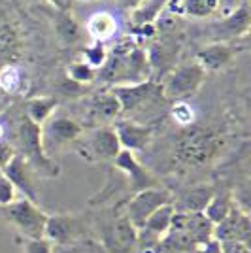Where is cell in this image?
Here are the masks:
<instances>
[{
	"label": "cell",
	"mask_w": 251,
	"mask_h": 253,
	"mask_svg": "<svg viewBox=\"0 0 251 253\" xmlns=\"http://www.w3.org/2000/svg\"><path fill=\"white\" fill-rule=\"evenodd\" d=\"M102 238L108 252L112 253H134L138 242V231L125 215H117L115 219L104 225Z\"/></svg>",
	"instance_id": "8fae6325"
},
{
	"label": "cell",
	"mask_w": 251,
	"mask_h": 253,
	"mask_svg": "<svg viewBox=\"0 0 251 253\" xmlns=\"http://www.w3.org/2000/svg\"><path fill=\"white\" fill-rule=\"evenodd\" d=\"M204 80H206V72L197 63L183 64L179 68H174L163 80V85H161L163 98L172 100V102L187 100L189 96L199 93Z\"/></svg>",
	"instance_id": "277c9868"
},
{
	"label": "cell",
	"mask_w": 251,
	"mask_h": 253,
	"mask_svg": "<svg viewBox=\"0 0 251 253\" xmlns=\"http://www.w3.org/2000/svg\"><path fill=\"white\" fill-rule=\"evenodd\" d=\"M114 167L125 174V178L128 179V189L132 195L138 191L161 187V181L138 161L134 153H130L126 149H121L117 153V157L114 159Z\"/></svg>",
	"instance_id": "30bf717a"
},
{
	"label": "cell",
	"mask_w": 251,
	"mask_h": 253,
	"mask_svg": "<svg viewBox=\"0 0 251 253\" xmlns=\"http://www.w3.org/2000/svg\"><path fill=\"white\" fill-rule=\"evenodd\" d=\"M110 91L115 95L121 106V116L125 114H132L144 106L153 104L159 100L163 93H161V85L153 80H147L142 84H130V85H114L110 87Z\"/></svg>",
	"instance_id": "ba28073f"
},
{
	"label": "cell",
	"mask_w": 251,
	"mask_h": 253,
	"mask_svg": "<svg viewBox=\"0 0 251 253\" xmlns=\"http://www.w3.org/2000/svg\"><path fill=\"white\" fill-rule=\"evenodd\" d=\"M121 117V106L115 95L108 89L91 98L89 104V119L93 123H110Z\"/></svg>",
	"instance_id": "e0dca14e"
},
{
	"label": "cell",
	"mask_w": 251,
	"mask_h": 253,
	"mask_svg": "<svg viewBox=\"0 0 251 253\" xmlns=\"http://www.w3.org/2000/svg\"><path fill=\"white\" fill-rule=\"evenodd\" d=\"M42 146L47 155L53 151H59L61 148L80 140L84 134V126L80 125L76 119L66 116H51L42 126Z\"/></svg>",
	"instance_id": "52a82bcc"
},
{
	"label": "cell",
	"mask_w": 251,
	"mask_h": 253,
	"mask_svg": "<svg viewBox=\"0 0 251 253\" xmlns=\"http://www.w3.org/2000/svg\"><path fill=\"white\" fill-rule=\"evenodd\" d=\"M170 114H172V119L176 121V125L183 126V128L195 125V108L189 104L187 100L176 102V104L172 106Z\"/></svg>",
	"instance_id": "f546056e"
},
{
	"label": "cell",
	"mask_w": 251,
	"mask_h": 253,
	"mask_svg": "<svg viewBox=\"0 0 251 253\" xmlns=\"http://www.w3.org/2000/svg\"><path fill=\"white\" fill-rule=\"evenodd\" d=\"M72 2H89V0H72Z\"/></svg>",
	"instance_id": "60d3db41"
},
{
	"label": "cell",
	"mask_w": 251,
	"mask_h": 253,
	"mask_svg": "<svg viewBox=\"0 0 251 253\" xmlns=\"http://www.w3.org/2000/svg\"><path fill=\"white\" fill-rule=\"evenodd\" d=\"M23 55V38L13 23H0V68L15 64Z\"/></svg>",
	"instance_id": "2e32d148"
},
{
	"label": "cell",
	"mask_w": 251,
	"mask_h": 253,
	"mask_svg": "<svg viewBox=\"0 0 251 253\" xmlns=\"http://www.w3.org/2000/svg\"><path fill=\"white\" fill-rule=\"evenodd\" d=\"M94 78H96V72L89 64H85L84 61H76L68 66V80L74 82L78 85H87V84H93Z\"/></svg>",
	"instance_id": "f1b7e54d"
},
{
	"label": "cell",
	"mask_w": 251,
	"mask_h": 253,
	"mask_svg": "<svg viewBox=\"0 0 251 253\" xmlns=\"http://www.w3.org/2000/svg\"><path fill=\"white\" fill-rule=\"evenodd\" d=\"M85 31L87 34L93 38V42L106 43L114 38L117 31H119V25H117V17H115L112 11H96L93 13L87 23H85Z\"/></svg>",
	"instance_id": "ac0fdd59"
},
{
	"label": "cell",
	"mask_w": 251,
	"mask_h": 253,
	"mask_svg": "<svg viewBox=\"0 0 251 253\" xmlns=\"http://www.w3.org/2000/svg\"><path fill=\"white\" fill-rule=\"evenodd\" d=\"M78 153L91 163H114L117 153L121 151L119 140L112 126H96L84 140H76Z\"/></svg>",
	"instance_id": "5b68a950"
},
{
	"label": "cell",
	"mask_w": 251,
	"mask_h": 253,
	"mask_svg": "<svg viewBox=\"0 0 251 253\" xmlns=\"http://www.w3.org/2000/svg\"><path fill=\"white\" fill-rule=\"evenodd\" d=\"M17 197V191L11 185V181L2 172H0V208L4 206H10L11 202H15Z\"/></svg>",
	"instance_id": "1f68e13d"
},
{
	"label": "cell",
	"mask_w": 251,
	"mask_h": 253,
	"mask_svg": "<svg viewBox=\"0 0 251 253\" xmlns=\"http://www.w3.org/2000/svg\"><path fill=\"white\" fill-rule=\"evenodd\" d=\"M183 15L193 17H208L217 10L219 0H179Z\"/></svg>",
	"instance_id": "4316f807"
},
{
	"label": "cell",
	"mask_w": 251,
	"mask_h": 253,
	"mask_svg": "<svg viewBox=\"0 0 251 253\" xmlns=\"http://www.w3.org/2000/svg\"><path fill=\"white\" fill-rule=\"evenodd\" d=\"M23 253H53V246L45 238L32 240V238H21Z\"/></svg>",
	"instance_id": "d6a6232c"
},
{
	"label": "cell",
	"mask_w": 251,
	"mask_h": 253,
	"mask_svg": "<svg viewBox=\"0 0 251 253\" xmlns=\"http://www.w3.org/2000/svg\"><path fill=\"white\" fill-rule=\"evenodd\" d=\"M223 148L225 136L219 130L191 125L179 134L174 148V157L179 165L185 167H206L219 157Z\"/></svg>",
	"instance_id": "6da1fadb"
},
{
	"label": "cell",
	"mask_w": 251,
	"mask_h": 253,
	"mask_svg": "<svg viewBox=\"0 0 251 253\" xmlns=\"http://www.w3.org/2000/svg\"><path fill=\"white\" fill-rule=\"evenodd\" d=\"M53 29L57 34V40L64 45H74L82 38V27L74 19L70 11H57L53 15Z\"/></svg>",
	"instance_id": "ffe728a7"
},
{
	"label": "cell",
	"mask_w": 251,
	"mask_h": 253,
	"mask_svg": "<svg viewBox=\"0 0 251 253\" xmlns=\"http://www.w3.org/2000/svg\"><path fill=\"white\" fill-rule=\"evenodd\" d=\"M174 211L176 210H174L172 204H167V206L159 208L157 211H153V213L147 217V221L144 223V227H142L140 231L147 232V234H153V236H157V238L167 236V232L170 231V227H172Z\"/></svg>",
	"instance_id": "7402d4cb"
},
{
	"label": "cell",
	"mask_w": 251,
	"mask_h": 253,
	"mask_svg": "<svg viewBox=\"0 0 251 253\" xmlns=\"http://www.w3.org/2000/svg\"><path fill=\"white\" fill-rule=\"evenodd\" d=\"M219 29L227 31V38L248 34V31H250V10H248V6L244 4L242 8H238L230 17H227L221 23Z\"/></svg>",
	"instance_id": "d4e9b609"
},
{
	"label": "cell",
	"mask_w": 251,
	"mask_h": 253,
	"mask_svg": "<svg viewBox=\"0 0 251 253\" xmlns=\"http://www.w3.org/2000/svg\"><path fill=\"white\" fill-rule=\"evenodd\" d=\"M108 55H110V53L106 51L104 43L93 42L89 47H85L84 59H82V61H84L85 64H89L94 72H98L106 64V61H108Z\"/></svg>",
	"instance_id": "83f0119b"
},
{
	"label": "cell",
	"mask_w": 251,
	"mask_h": 253,
	"mask_svg": "<svg viewBox=\"0 0 251 253\" xmlns=\"http://www.w3.org/2000/svg\"><path fill=\"white\" fill-rule=\"evenodd\" d=\"M172 202H174V195L163 187L138 191L130 197V201L126 202L123 215L134 225L136 231H140L153 211H157L159 208L172 204Z\"/></svg>",
	"instance_id": "8992f818"
},
{
	"label": "cell",
	"mask_w": 251,
	"mask_h": 253,
	"mask_svg": "<svg viewBox=\"0 0 251 253\" xmlns=\"http://www.w3.org/2000/svg\"><path fill=\"white\" fill-rule=\"evenodd\" d=\"M57 106H59V98L57 96H36V98L27 100V106H25L27 114H25V117L29 121H32L34 125L42 126L53 116Z\"/></svg>",
	"instance_id": "44dd1931"
},
{
	"label": "cell",
	"mask_w": 251,
	"mask_h": 253,
	"mask_svg": "<svg viewBox=\"0 0 251 253\" xmlns=\"http://www.w3.org/2000/svg\"><path fill=\"white\" fill-rule=\"evenodd\" d=\"M17 138H19V146H21V155L32 170H36L38 174L47 176V178H57L59 176V165L51 161V157L43 151L42 146V132L40 126L34 125L23 116L19 128H17Z\"/></svg>",
	"instance_id": "7a4b0ae2"
},
{
	"label": "cell",
	"mask_w": 251,
	"mask_h": 253,
	"mask_svg": "<svg viewBox=\"0 0 251 253\" xmlns=\"http://www.w3.org/2000/svg\"><path fill=\"white\" fill-rule=\"evenodd\" d=\"M49 6H51L53 10L57 11H70L72 10V0H45Z\"/></svg>",
	"instance_id": "8d00e7d4"
},
{
	"label": "cell",
	"mask_w": 251,
	"mask_h": 253,
	"mask_svg": "<svg viewBox=\"0 0 251 253\" xmlns=\"http://www.w3.org/2000/svg\"><path fill=\"white\" fill-rule=\"evenodd\" d=\"M134 253H165L163 246H161V238L147 234L144 231H138V242Z\"/></svg>",
	"instance_id": "4dcf8cb0"
},
{
	"label": "cell",
	"mask_w": 251,
	"mask_h": 253,
	"mask_svg": "<svg viewBox=\"0 0 251 253\" xmlns=\"http://www.w3.org/2000/svg\"><path fill=\"white\" fill-rule=\"evenodd\" d=\"M199 253H221V244L217 240H209L199 250Z\"/></svg>",
	"instance_id": "74e56055"
},
{
	"label": "cell",
	"mask_w": 251,
	"mask_h": 253,
	"mask_svg": "<svg viewBox=\"0 0 251 253\" xmlns=\"http://www.w3.org/2000/svg\"><path fill=\"white\" fill-rule=\"evenodd\" d=\"M117 2H119L121 6H125V8H132V10L142 4V0H117Z\"/></svg>",
	"instance_id": "f35d334b"
},
{
	"label": "cell",
	"mask_w": 251,
	"mask_h": 253,
	"mask_svg": "<svg viewBox=\"0 0 251 253\" xmlns=\"http://www.w3.org/2000/svg\"><path fill=\"white\" fill-rule=\"evenodd\" d=\"M236 49L227 42H213L197 53V61L204 72H217L232 61Z\"/></svg>",
	"instance_id": "9a60e30c"
},
{
	"label": "cell",
	"mask_w": 251,
	"mask_h": 253,
	"mask_svg": "<svg viewBox=\"0 0 251 253\" xmlns=\"http://www.w3.org/2000/svg\"><path fill=\"white\" fill-rule=\"evenodd\" d=\"M2 136H4V126L0 125V140H2Z\"/></svg>",
	"instance_id": "ab89813d"
},
{
	"label": "cell",
	"mask_w": 251,
	"mask_h": 253,
	"mask_svg": "<svg viewBox=\"0 0 251 253\" xmlns=\"http://www.w3.org/2000/svg\"><path fill=\"white\" fill-rule=\"evenodd\" d=\"M25 87V76L17 64H8L0 68V89L6 95H19Z\"/></svg>",
	"instance_id": "cb8c5ba5"
},
{
	"label": "cell",
	"mask_w": 251,
	"mask_h": 253,
	"mask_svg": "<svg viewBox=\"0 0 251 253\" xmlns=\"http://www.w3.org/2000/svg\"><path fill=\"white\" fill-rule=\"evenodd\" d=\"M43 238L51 246H72L84 242L85 223L70 215H47Z\"/></svg>",
	"instance_id": "9c48e42d"
},
{
	"label": "cell",
	"mask_w": 251,
	"mask_h": 253,
	"mask_svg": "<svg viewBox=\"0 0 251 253\" xmlns=\"http://www.w3.org/2000/svg\"><path fill=\"white\" fill-rule=\"evenodd\" d=\"M0 215L21 232L23 238H32V240L43 238L47 213L38 204L21 199L11 202L10 206L0 208Z\"/></svg>",
	"instance_id": "3957f363"
},
{
	"label": "cell",
	"mask_w": 251,
	"mask_h": 253,
	"mask_svg": "<svg viewBox=\"0 0 251 253\" xmlns=\"http://www.w3.org/2000/svg\"><path fill=\"white\" fill-rule=\"evenodd\" d=\"M112 128H114L115 136L119 140L121 149H126L130 153L144 151L149 146L151 138H153V128L151 126L136 123L132 119H125V117L115 119Z\"/></svg>",
	"instance_id": "7c38bea8"
},
{
	"label": "cell",
	"mask_w": 251,
	"mask_h": 253,
	"mask_svg": "<svg viewBox=\"0 0 251 253\" xmlns=\"http://www.w3.org/2000/svg\"><path fill=\"white\" fill-rule=\"evenodd\" d=\"M17 151L13 149V146H10V144H6V142H2L0 140V172L6 169V165L11 161V157L15 155Z\"/></svg>",
	"instance_id": "d590c367"
},
{
	"label": "cell",
	"mask_w": 251,
	"mask_h": 253,
	"mask_svg": "<svg viewBox=\"0 0 251 253\" xmlns=\"http://www.w3.org/2000/svg\"><path fill=\"white\" fill-rule=\"evenodd\" d=\"M165 6H167V0H142V4L132 10V19L136 23V27L153 25Z\"/></svg>",
	"instance_id": "484cf974"
},
{
	"label": "cell",
	"mask_w": 251,
	"mask_h": 253,
	"mask_svg": "<svg viewBox=\"0 0 251 253\" xmlns=\"http://www.w3.org/2000/svg\"><path fill=\"white\" fill-rule=\"evenodd\" d=\"M2 174L10 179L11 185L15 187V191L21 193L23 199L38 204V193H36L34 179H32V169L19 153H15L11 157V161L6 165V169L2 170Z\"/></svg>",
	"instance_id": "5bb4252c"
},
{
	"label": "cell",
	"mask_w": 251,
	"mask_h": 253,
	"mask_svg": "<svg viewBox=\"0 0 251 253\" xmlns=\"http://www.w3.org/2000/svg\"><path fill=\"white\" fill-rule=\"evenodd\" d=\"M234 206V199H232V195H230V191H217L213 193V197H211V201L208 202V206L204 208V215H206V219L213 223V225H217L221 223L227 215H229L230 208Z\"/></svg>",
	"instance_id": "603a6c76"
},
{
	"label": "cell",
	"mask_w": 251,
	"mask_h": 253,
	"mask_svg": "<svg viewBox=\"0 0 251 253\" xmlns=\"http://www.w3.org/2000/svg\"><path fill=\"white\" fill-rule=\"evenodd\" d=\"M221 244V253H251L250 244L240 242V240H227Z\"/></svg>",
	"instance_id": "e575fe53"
},
{
	"label": "cell",
	"mask_w": 251,
	"mask_h": 253,
	"mask_svg": "<svg viewBox=\"0 0 251 253\" xmlns=\"http://www.w3.org/2000/svg\"><path fill=\"white\" fill-rule=\"evenodd\" d=\"M102 250L93 246L91 242H78L72 246H55L53 253H100Z\"/></svg>",
	"instance_id": "836d02e7"
},
{
	"label": "cell",
	"mask_w": 251,
	"mask_h": 253,
	"mask_svg": "<svg viewBox=\"0 0 251 253\" xmlns=\"http://www.w3.org/2000/svg\"><path fill=\"white\" fill-rule=\"evenodd\" d=\"M250 215L248 211H244L234 202V206L230 208L229 215L221 223L213 225V240L217 242H227V240H240V242H250Z\"/></svg>",
	"instance_id": "4fadbf2b"
},
{
	"label": "cell",
	"mask_w": 251,
	"mask_h": 253,
	"mask_svg": "<svg viewBox=\"0 0 251 253\" xmlns=\"http://www.w3.org/2000/svg\"><path fill=\"white\" fill-rule=\"evenodd\" d=\"M215 193L213 185H199L193 189L185 191L179 199H174L172 206L176 211H185V213H202L204 208L208 206Z\"/></svg>",
	"instance_id": "d6986e66"
}]
</instances>
